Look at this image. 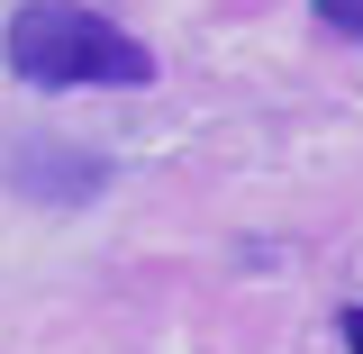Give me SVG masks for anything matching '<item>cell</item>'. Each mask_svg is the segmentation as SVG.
Returning a JSON list of instances; mask_svg holds the SVG:
<instances>
[{
	"instance_id": "1",
	"label": "cell",
	"mask_w": 363,
	"mask_h": 354,
	"mask_svg": "<svg viewBox=\"0 0 363 354\" xmlns=\"http://www.w3.org/2000/svg\"><path fill=\"white\" fill-rule=\"evenodd\" d=\"M9 73L37 91H136L155 82V45H136L118 18H100L82 0H18L0 28Z\"/></svg>"
},
{
	"instance_id": "2",
	"label": "cell",
	"mask_w": 363,
	"mask_h": 354,
	"mask_svg": "<svg viewBox=\"0 0 363 354\" xmlns=\"http://www.w3.org/2000/svg\"><path fill=\"white\" fill-rule=\"evenodd\" d=\"M9 182H28V191H45V200H100V182H109V164L100 155H18L9 164Z\"/></svg>"
},
{
	"instance_id": "3",
	"label": "cell",
	"mask_w": 363,
	"mask_h": 354,
	"mask_svg": "<svg viewBox=\"0 0 363 354\" xmlns=\"http://www.w3.org/2000/svg\"><path fill=\"white\" fill-rule=\"evenodd\" d=\"M318 28H345V37H363V0H318Z\"/></svg>"
}]
</instances>
